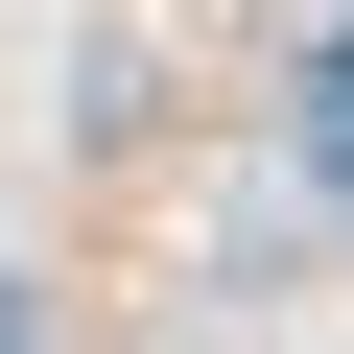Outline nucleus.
<instances>
[{"label": "nucleus", "mask_w": 354, "mask_h": 354, "mask_svg": "<svg viewBox=\"0 0 354 354\" xmlns=\"http://www.w3.org/2000/svg\"><path fill=\"white\" fill-rule=\"evenodd\" d=\"M0 354H24V260H0Z\"/></svg>", "instance_id": "nucleus-1"}]
</instances>
